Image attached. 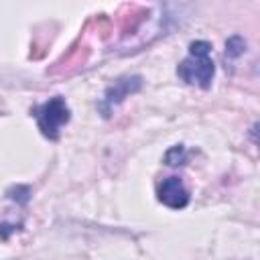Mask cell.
I'll use <instances>...</instances> for the list:
<instances>
[{
    "instance_id": "5",
    "label": "cell",
    "mask_w": 260,
    "mask_h": 260,
    "mask_svg": "<svg viewBox=\"0 0 260 260\" xmlns=\"http://www.w3.org/2000/svg\"><path fill=\"white\" fill-rule=\"evenodd\" d=\"M244 51H246V41H244L242 37L234 35V37H230V39L225 41V57H228V59H236V57H240Z\"/></svg>"
},
{
    "instance_id": "6",
    "label": "cell",
    "mask_w": 260,
    "mask_h": 260,
    "mask_svg": "<svg viewBox=\"0 0 260 260\" xmlns=\"http://www.w3.org/2000/svg\"><path fill=\"white\" fill-rule=\"evenodd\" d=\"M183 160H185V150H183V146H173V148L165 154V162H167L169 167L183 165Z\"/></svg>"
},
{
    "instance_id": "4",
    "label": "cell",
    "mask_w": 260,
    "mask_h": 260,
    "mask_svg": "<svg viewBox=\"0 0 260 260\" xmlns=\"http://www.w3.org/2000/svg\"><path fill=\"white\" fill-rule=\"evenodd\" d=\"M142 85V79L138 75H126V77H120L116 79L108 89H106V98H104V104L110 108V106H116L120 104L126 95L138 91Z\"/></svg>"
},
{
    "instance_id": "2",
    "label": "cell",
    "mask_w": 260,
    "mask_h": 260,
    "mask_svg": "<svg viewBox=\"0 0 260 260\" xmlns=\"http://www.w3.org/2000/svg\"><path fill=\"white\" fill-rule=\"evenodd\" d=\"M35 118H37L41 134L49 140H57L61 128L69 122L71 112H69L67 102L61 95H55V98H49L45 104H41L35 110Z\"/></svg>"
},
{
    "instance_id": "1",
    "label": "cell",
    "mask_w": 260,
    "mask_h": 260,
    "mask_svg": "<svg viewBox=\"0 0 260 260\" xmlns=\"http://www.w3.org/2000/svg\"><path fill=\"white\" fill-rule=\"evenodd\" d=\"M209 51H211V45L207 41H193L189 45V57L183 59L177 67V75L189 85L207 89L215 73V65L209 57Z\"/></svg>"
},
{
    "instance_id": "3",
    "label": "cell",
    "mask_w": 260,
    "mask_h": 260,
    "mask_svg": "<svg viewBox=\"0 0 260 260\" xmlns=\"http://www.w3.org/2000/svg\"><path fill=\"white\" fill-rule=\"evenodd\" d=\"M158 201L171 209H183L189 203V191L185 189L183 181L179 177H167L158 185Z\"/></svg>"
}]
</instances>
